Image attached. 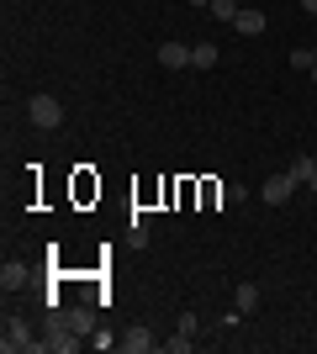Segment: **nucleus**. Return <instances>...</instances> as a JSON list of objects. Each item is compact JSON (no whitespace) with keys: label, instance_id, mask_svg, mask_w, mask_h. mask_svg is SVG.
Returning a JSON list of instances; mask_svg holds the SVG:
<instances>
[{"label":"nucleus","instance_id":"nucleus-13","mask_svg":"<svg viewBox=\"0 0 317 354\" xmlns=\"http://www.w3.org/2000/svg\"><path fill=\"white\" fill-rule=\"evenodd\" d=\"M0 286H6V291L27 286V265H6V270H0Z\"/></svg>","mask_w":317,"mask_h":354},{"label":"nucleus","instance_id":"nucleus-7","mask_svg":"<svg viewBox=\"0 0 317 354\" xmlns=\"http://www.w3.org/2000/svg\"><path fill=\"white\" fill-rule=\"evenodd\" d=\"M69 323H75V333H79V339H90V333H95V307H90V301L69 307Z\"/></svg>","mask_w":317,"mask_h":354},{"label":"nucleus","instance_id":"nucleus-6","mask_svg":"<svg viewBox=\"0 0 317 354\" xmlns=\"http://www.w3.org/2000/svg\"><path fill=\"white\" fill-rule=\"evenodd\" d=\"M159 64L164 69H185L191 64V43H159Z\"/></svg>","mask_w":317,"mask_h":354},{"label":"nucleus","instance_id":"nucleus-11","mask_svg":"<svg viewBox=\"0 0 317 354\" xmlns=\"http://www.w3.org/2000/svg\"><path fill=\"white\" fill-rule=\"evenodd\" d=\"M191 64L196 69H217V43H196L191 48Z\"/></svg>","mask_w":317,"mask_h":354},{"label":"nucleus","instance_id":"nucleus-4","mask_svg":"<svg viewBox=\"0 0 317 354\" xmlns=\"http://www.w3.org/2000/svg\"><path fill=\"white\" fill-rule=\"evenodd\" d=\"M291 191H296V175H291V169H280V175L265 180V201H270V207H286Z\"/></svg>","mask_w":317,"mask_h":354},{"label":"nucleus","instance_id":"nucleus-8","mask_svg":"<svg viewBox=\"0 0 317 354\" xmlns=\"http://www.w3.org/2000/svg\"><path fill=\"white\" fill-rule=\"evenodd\" d=\"M233 27H238L243 37H259V32H265V11H259V6H243V11H238V21H233Z\"/></svg>","mask_w":317,"mask_h":354},{"label":"nucleus","instance_id":"nucleus-16","mask_svg":"<svg viewBox=\"0 0 317 354\" xmlns=\"http://www.w3.org/2000/svg\"><path fill=\"white\" fill-rule=\"evenodd\" d=\"M302 11H307V16H317V0H302Z\"/></svg>","mask_w":317,"mask_h":354},{"label":"nucleus","instance_id":"nucleus-2","mask_svg":"<svg viewBox=\"0 0 317 354\" xmlns=\"http://www.w3.org/2000/svg\"><path fill=\"white\" fill-rule=\"evenodd\" d=\"M0 349L6 354H48L43 339H32L27 317H6V333H0Z\"/></svg>","mask_w":317,"mask_h":354},{"label":"nucleus","instance_id":"nucleus-17","mask_svg":"<svg viewBox=\"0 0 317 354\" xmlns=\"http://www.w3.org/2000/svg\"><path fill=\"white\" fill-rule=\"evenodd\" d=\"M191 6H211V0H191Z\"/></svg>","mask_w":317,"mask_h":354},{"label":"nucleus","instance_id":"nucleus-14","mask_svg":"<svg viewBox=\"0 0 317 354\" xmlns=\"http://www.w3.org/2000/svg\"><path fill=\"white\" fill-rule=\"evenodd\" d=\"M291 64L312 74V69H317V48H291Z\"/></svg>","mask_w":317,"mask_h":354},{"label":"nucleus","instance_id":"nucleus-10","mask_svg":"<svg viewBox=\"0 0 317 354\" xmlns=\"http://www.w3.org/2000/svg\"><path fill=\"white\" fill-rule=\"evenodd\" d=\"M233 307H238V312H243V317H249V312H254V307H259V286H254V281H243V286H238V291H233Z\"/></svg>","mask_w":317,"mask_h":354},{"label":"nucleus","instance_id":"nucleus-12","mask_svg":"<svg viewBox=\"0 0 317 354\" xmlns=\"http://www.w3.org/2000/svg\"><path fill=\"white\" fill-rule=\"evenodd\" d=\"M206 11L217 16V21H238V11H243V6H238V0H211Z\"/></svg>","mask_w":317,"mask_h":354},{"label":"nucleus","instance_id":"nucleus-1","mask_svg":"<svg viewBox=\"0 0 317 354\" xmlns=\"http://www.w3.org/2000/svg\"><path fill=\"white\" fill-rule=\"evenodd\" d=\"M43 344H48V354H75L85 339L75 333L69 312H59V307H53V312H48V328H43Z\"/></svg>","mask_w":317,"mask_h":354},{"label":"nucleus","instance_id":"nucleus-5","mask_svg":"<svg viewBox=\"0 0 317 354\" xmlns=\"http://www.w3.org/2000/svg\"><path fill=\"white\" fill-rule=\"evenodd\" d=\"M153 344H159V339H153L148 328L137 323V328H127V333H122V339H117V349H122V354H148Z\"/></svg>","mask_w":317,"mask_h":354},{"label":"nucleus","instance_id":"nucleus-18","mask_svg":"<svg viewBox=\"0 0 317 354\" xmlns=\"http://www.w3.org/2000/svg\"><path fill=\"white\" fill-rule=\"evenodd\" d=\"M312 85H317V69H312Z\"/></svg>","mask_w":317,"mask_h":354},{"label":"nucleus","instance_id":"nucleus-9","mask_svg":"<svg viewBox=\"0 0 317 354\" xmlns=\"http://www.w3.org/2000/svg\"><path fill=\"white\" fill-rule=\"evenodd\" d=\"M291 175H296V185H307V191L317 196V159H312V153H302V159L291 164Z\"/></svg>","mask_w":317,"mask_h":354},{"label":"nucleus","instance_id":"nucleus-15","mask_svg":"<svg viewBox=\"0 0 317 354\" xmlns=\"http://www.w3.org/2000/svg\"><path fill=\"white\" fill-rule=\"evenodd\" d=\"M164 349H169V354H191V333H180V328H175V339H164Z\"/></svg>","mask_w":317,"mask_h":354},{"label":"nucleus","instance_id":"nucleus-3","mask_svg":"<svg viewBox=\"0 0 317 354\" xmlns=\"http://www.w3.org/2000/svg\"><path fill=\"white\" fill-rule=\"evenodd\" d=\"M27 122L37 127V133H53V127H64V106H59V95H32V101H27Z\"/></svg>","mask_w":317,"mask_h":354}]
</instances>
